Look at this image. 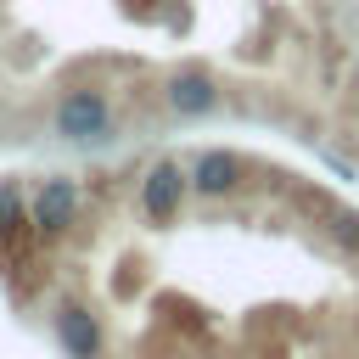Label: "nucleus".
I'll list each match as a JSON object with an SVG mask.
<instances>
[{"label": "nucleus", "instance_id": "423d86ee", "mask_svg": "<svg viewBox=\"0 0 359 359\" xmlns=\"http://www.w3.org/2000/svg\"><path fill=\"white\" fill-rule=\"evenodd\" d=\"M56 342L67 348V359H101L107 331H101V320H95L84 303H62V309H56Z\"/></svg>", "mask_w": 359, "mask_h": 359}, {"label": "nucleus", "instance_id": "f03ea898", "mask_svg": "<svg viewBox=\"0 0 359 359\" xmlns=\"http://www.w3.org/2000/svg\"><path fill=\"white\" fill-rule=\"evenodd\" d=\"M241 185H247V163H241V151H230V146H208V151L191 157V191H196V196L224 202V196H236Z\"/></svg>", "mask_w": 359, "mask_h": 359}, {"label": "nucleus", "instance_id": "0eeeda50", "mask_svg": "<svg viewBox=\"0 0 359 359\" xmlns=\"http://www.w3.org/2000/svg\"><path fill=\"white\" fill-rule=\"evenodd\" d=\"M28 230H34V213H28L22 191L0 180V241H22Z\"/></svg>", "mask_w": 359, "mask_h": 359}, {"label": "nucleus", "instance_id": "7ed1b4c3", "mask_svg": "<svg viewBox=\"0 0 359 359\" xmlns=\"http://www.w3.org/2000/svg\"><path fill=\"white\" fill-rule=\"evenodd\" d=\"M185 191H191V168H180V163L157 157V163L146 168V180H140V213H146L151 224H168V219L180 213Z\"/></svg>", "mask_w": 359, "mask_h": 359}, {"label": "nucleus", "instance_id": "f257e3e1", "mask_svg": "<svg viewBox=\"0 0 359 359\" xmlns=\"http://www.w3.org/2000/svg\"><path fill=\"white\" fill-rule=\"evenodd\" d=\"M50 123H56L62 140H73V146H95V140L112 135V101H107L101 90H90V84H73V90L56 95Z\"/></svg>", "mask_w": 359, "mask_h": 359}, {"label": "nucleus", "instance_id": "20e7f679", "mask_svg": "<svg viewBox=\"0 0 359 359\" xmlns=\"http://www.w3.org/2000/svg\"><path fill=\"white\" fill-rule=\"evenodd\" d=\"M28 213H34V236H45V241L67 236V224L79 219V180H67V174L45 180L28 202Z\"/></svg>", "mask_w": 359, "mask_h": 359}, {"label": "nucleus", "instance_id": "39448f33", "mask_svg": "<svg viewBox=\"0 0 359 359\" xmlns=\"http://www.w3.org/2000/svg\"><path fill=\"white\" fill-rule=\"evenodd\" d=\"M163 107H168L174 118H202V112H213V107H219V84H213V73H202V67H180V73H168V79H163Z\"/></svg>", "mask_w": 359, "mask_h": 359}, {"label": "nucleus", "instance_id": "6e6552de", "mask_svg": "<svg viewBox=\"0 0 359 359\" xmlns=\"http://www.w3.org/2000/svg\"><path fill=\"white\" fill-rule=\"evenodd\" d=\"M325 236H331L342 252H359V213H348V208H325Z\"/></svg>", "mask_w": 359, "mask_h": 359}]
</instances>
